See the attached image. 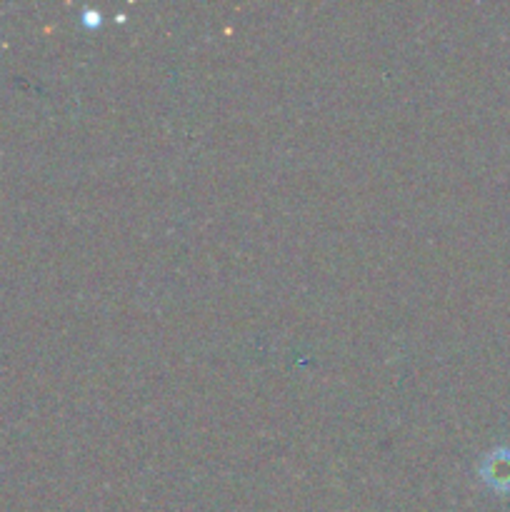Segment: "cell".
Instances as JSON below:
<instances>
[{
  "label": "cell",
  "mask_w": 510,
  "mask_h": 512,
  "mask_svg": "<svg viewBox=\"0 0 510 512\" xmlns=\"http://www.w3.org/2000/svg\"><path fill=\"white\" fill-rule=\"evenodd\" d=\"M495 458H498V460H493L495 470H488V483L493 485V488H498L500 493H508L510 490V453L508 450H500Z\"/></svg>",
  "instance_id": "cell-1"
}]
</instances>
